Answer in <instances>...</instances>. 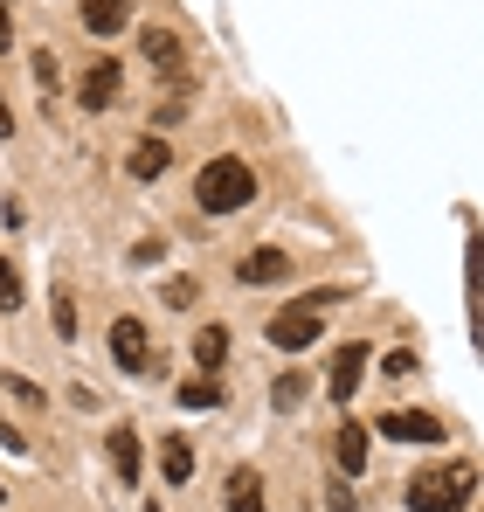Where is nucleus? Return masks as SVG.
<instances>
[{
    "label": "nucleus",
    "mask_w": 484,
    "mask_h": 512,
    "mask_svg": "<svg viewBox=\"0 0 484 512\" xmlns=\"http://www.w3.org/2000/svg\"><path fill=\"white\" fill-rule=\"evenodd\" d=\"M478 492V464H436L408 478V512H464Z\"/></svg>",
    "instance_id": "1"
},
{
    "label": "nucleus",
    "mask_w": 484,
    "mask_h": 512,
    "mask_svg": "<svg viewBox=\"0 0 484 512\" xmlns=\"http://www.w3.org/2000/svg\"><path fill=\"white\" fill-rule=\"evenodd\" d=\"M194 201H201V215H236V208L256 201V173L242 167L236 153H222V160H208V167H201Z\"/></svg>",
    "instance_id": "2"
},
{
    "label": "nucleus",
    "mask_w": 484,
    "mask_h": 512,
    "mask_svg": "<svg viewBox=\"0 0 484 512\" xmlns=\"http://www.w3.org/2000/svg\"><path fill=\"white\" fill-rule=\"evenodd\" d=\"M111 360H118V374H132V381H153V374H160V346H153V333H146L139 319H111Z\"/></svg>",
    "instance_id": "3"
},
{
    "label": "nucleus",
    "mask_w": 484,
    "mask_h": 512,
    "mask_svg": "<svg viewBox=\"0 0 484 512\" xmlns=\"http://www.w3.org/2000/svg\"><path fill=\"white\" fill-rule=\"evenodd\" d=\"M319 305H305V298H291V305H284V312H277V319H270V326H263V340L277 346V353H305V346H319Z\"/></svg>",
    "instance_id": "4"
},
{
    "label": "nucleus",
    "mask_w": 484,
    "mask_h": 512,
    "mask_svg": "<svg viewBox=\"0 0 484 512\" xmlns=\"http://www.w3.org/2000/svg\"><path fill=\"white\" fill-rule=\"evenodd\" d=\"M360 374H367V340L332 346V367H325V388H332V402H353V395H360Z\"/></svg>",
    "instance_id": "5"
},
{
    "label": "nucleus",
    "mask_w": 484,
    "mask_h": 512,
    "mask_svg": "<svg viewBox=\"0 0 484 512\" xmlns=\"http://www.w3.org/2000/svg\"><path fill=\"white\" fill-rule=\"evenodd\" d=\"M381 436H395V443H443V423H436L429 409H422V416H415V409H388V416H381Z\"/></svg>",
    "instance_id": "6"
},
{
    "label": "nucleus",
    "mask_w": 484,
    "mask_h": 512,
    "mask_svg": "<svg viewBox=\"0 0 484 512\" xmlns=\"http://www.w3.org/2000/svg\"><path fill=\"white\" fill-rule=\"evenodd\" d=\"M118 84H125V70H118V63H104V56H97V63H90V70H83V84H77L83 111H104V104H118Z\"/></svg>",
    "instance_id": "7"
},
{
    "label": "nucleus",
    "mask_w": 484,
    "mask_h": 512,
    "mask_svg": "<svg viewBox=\"0 0 484 512\" xmlns=\"http://www.w3.org/2000/svg\"><path fill=\"white\" fill-rule=\"evenodd\" d=\"M222 506H229V512H270V499H263V478H256L249 464H236V471L222 478Z\"/></svg>",
    "instance_id": "8"
},
{
    "label": "nucleus",
    "mask_w": 484,
    "mask_h": 512,
    "mask_svg": "<svg viewBox=\"0 0 484 512\" xmlns=\"http://www.w3.org/2000/svg\"><path fill=\"white\" fill-rule=\"evenodd\" d=\"M284 277H291V256L284 250H249L236 263V284H249V291H256V284H284Z\"/></svg>",
    "instance_id": "9"
},
{
    "label": "nucleus",
    "mask_w": 484,
    "mask_h": 512,
    "mask_svg": "<svg viewBox=\"0 0 484 512\" xmlns=\"http://www.w3.org/2000/svg\"><path fill=\"white\" fill-rule=\"evenodd\" d=\"M332 457H339V478H360L367 471V423H339V436H332Z\"/></svg>",
    "instance_id": "10"
},
{
    "label": "nucleus",
    "mask_w": 484,
    "mask_h": 512,
    "mask_svg": "<svg viewBox=\"0 0 484 512\" xmlns=\"http://www.w3.org/2000/svg\"><path fill=\"white\" fill-rule=\"evenodd\" d=\"M139 56L160 70V77H180V63H187V49H180V35H166V28H146L139 35Z\"/></svg>",
    "instance_id": "11"
},
{
    "label": "nucleus",
    "mask_w": 484,
    "mask_h": 512,
    "mask_svg": "<svg viewBox=\"0 0 484 512\" xmlns=\"http://www.w3.org/2000/svg\"><path fill=\"white\" fill-rule=\"evenodd\" d=\"M187 353H194V367H201V374H215V367L229 360V326H201V333L187 340Z\"/></svg>",
    "instance_id": "12"
},
{
    "label": "nucleus",
    "mask_w": 484,
    "mask_h": 512,
    "mask_svg": "<svg viewBox=\"0 0 484 512\" xmlns=\"http://www.w3.org/2000/svg\"><path fill=\"white\" fill-rule=\"evenodd\" d=\"M464 270H471V333L484 340V236L464 243Z\"/></svg>",
    "instance_id": "13"
},
{
    "label": "nucleus",
    "mask_w": 484,
    "mask_h": 512,
    "mask_svg": "<svg viewBox=\"0 0 484 512\" xmlns=\"http://www.w3.org/2000/svg\"><path fill=\"white\" fill-rule=\"evenodd\" d=\"M125 14H132V0H83V28L90 35H118Z\"/></svg>",
    "instance_id": "14"
},
{
    "label": "nucleus",
    "mask_w": 484,
    "mask_h": 512,
    "mask_svg": "<svg viewBox=\"0 0 484 512\" xmlns=\"http://www.w3.org/2000/svg\"><path fill=\"white\" fill-rule=\"evenodd\" d=\"M111 464H118V478H125V485H139V429H132V423L111 429Z\"/></svg>",
    "instance_id": "15"
},
{
    "label": "nucleus",
    "mask_w": 484,
    "mask_h": 512,
    "mask_svg": "<svg viewBox=\"0 0 484 512\" xmlns=\"http://www.w3.org/2000/svg\"><path fill=\"white\" fill-rule=\"evenodd\" d=\"M166 167H173V146L166 139H139L132 146V180H160Z\"/></svg>",
    "instance_id": "16"
},
{
    "label": "nucleus",
    "mask_w": 484,
    "mask_h": 512,
    "mask_svg": "<svg viewBox=\"0 0 484 512\" xmlns=\"http://www.w3.org/2000/svg\"><path fill=\"white\" fill-rule=\"evenodd\" d=\"M160 471H166V485H187L194 478V443L187 436H166L160 443Z\"/></svg>",
    "instance_id": "17"
},
{
    "label": "nucleus",
    "mask_w": 484,
    "mask_h": 512,
    "mask_svg": "<svg viewBox=\"0 0 484 512\" xmlns=\"http://www.w3.org/2000/svg\"><path fill=\"white\" fill-rule=\"evenodd\" d=\"M173 402H180V409H222V388H215V374H201V381H187Z\"/></svg>",
    "instance_id": "18"
},
{
    "label": "nucleus",
    "mask_w": 484,
    "mask_h": 512,
    "mask_svg": "<svg viewBox=\"0 0 484 512\" xmlns=\"http://www.w3.org/2000/svg\"><path fill=\"white\" fill-rule=\"evenodd\" d=\"M49 312H56V333H63V340H77V298H70V291H56V298H49Z\"/></svg>",
    "instance_id": "19"
},
{
    "label": "nucleus",
    "mask_w": 484,
    "mask_h": 512,
    "mask_svg": "<svg viewBox=\"0 0 484 512\" xmlns=\"http://www.w3.org/2000/svg\"><path fill=\"white\" fill-rule=\"evenodd\" d=\"M270 395H277V409H298V402L312 395V381H305V374H284V381H277Z\"/></svg>",
    "instance_id": "20"
},
{
    "label": "nucleus",
    "mask_w": 484,
    "mask_h": 512,
    "mask_svg": "<svg viewBox=\"0 0 484 512\" xmlns=\"http://www.w3.org/2000/svg\"><path fill=\"white\" fill-rule=\"evenodd\" d=\"M21 298H28V291H21V270H14V263L0 256V312H14Z\"/></svg>",
    "instance_id": "21"
},
{
    "label": "nucleus",
    "mask_w": 484,
    "mask_h": 512,
    "mask_svg": "<svg viewBox=\"0 0 484 512\" xmlns=\"http://www.w3.org/2000/svg\"><path fill=\"white\" fill-rule=\"evenodd\" d=\"M160 298L173 305V312H187V305L201 298V284H194V277H166V291H160Z\"/></svg>",
    "instance_id": "22"
},
{
    "label": "nucleus",
    "mask_w": 484,
    "mask_h": 512,
    "mask_svg": "<svg viewBox=\"0 0 484 512\" xmlns=\"http://www.w3.org/2000/svg\"><path fill=\"white\" fill-rule=\"evenodd\" d=\"M325 506H332V512H360V506H353V492H346V478L325 485Z\"/></svg>",
    "instance_id": "23"
},
{
    "label": "nucleus",
    "mask_w": 484,
    "mask_h": 512,
    "mask_svg": "<svg viewBox=\"0 0 484 512\" xmlns=\"http://www.w3.org/2000/svg\"><path fill=\"white\" fill-rule=\"evenodd\" d=\"M7 395H14V402H42V388H35L28 374H7Z\"/></svg>",
    "instance_id": "24"
},
{
    "label": "nucleus",
    "mask_w": 484,
    "mask_h": 512,
    "mask_svg": "<svg viewBox=\"0 0 484 512\" xmlns=\"http://www.w3.org/2000/svg\"><path fill=\"white\" fill-rule=\"evenodd\" d=\"M35 84L56 90V56H49V49H35Z\"/></svg>",
    "instance_id": "25"
},
{
    "label": "nucleus",
    "mask_w": 484,
    "mask_h": 512,
    "mask_svg": "<svg viewBox=\"0 0 484 512\" xmlns=\"http://www.w3.org/2000/svg\"><path fill=\"white\" fill-rule=\"evenodd\" d=\"M0 139H14V111H7V97H0Z\"/></svg>",
    "instance_id": "26"
},
{
    "label": "nucleus",
    "mask_w": 484,
    "mask_h": 512,
    "mask_svg": "<svg viewBox=\"0 0 484 512\" xmlns=\"http://www.w3.org/2000/svg\"><path fill=\"white\" fill-rule=\"evenodd\" d=\"M7 42H14V21H7V7H0V49H7Z\"/></svg>",
    "instance_id": "27"
},
{
    "label": "nucleus",
    "mask_w": 484,
    "mask_h": 512,
    "mask_svg": "<svg viewBox=\"0 0 484 512\" xmlns=\"http://www.w3.org/2000/svg\"><path fill=\"white\" fill-rule=\"evenodd\" d=\"M0 506H7V492H0Z\"/></svg>",
    "instance_id": "28"
}]
</instances>
